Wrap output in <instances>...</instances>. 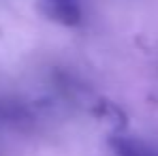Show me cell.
<instances>
[{
  "mask_svg": "<svg viewBox=\"0 0 158 156\" xmlns=\"http://www.w3.org/2000/svg\"><path fill=\"white\" fill-rule=\"evenodd\" d=\"M36 9L60 26L75 28L81 24V6L77 0H39Z\"/></svg>",
  "mask_w": 158,
  "mask_h": 156,
  "instance_id": "6da1fadb",
  "label": "cell"
},
{
  "mask_svg": "<svg viewBox=\"0 0 158 156\" xmlns=\"http://www.w3.org/2000/svg\"><path fill=\"white\" fill-rule=\"evenodd\" d=\"M109 148L115 156H158V148L131 135H113L109 139Z\"/></svg>",
  "mask_w": 158,
  "mask_h": 156,
  "instance_id": "7a4b0ae2",
  "label": "cell"
}]
</instances>
